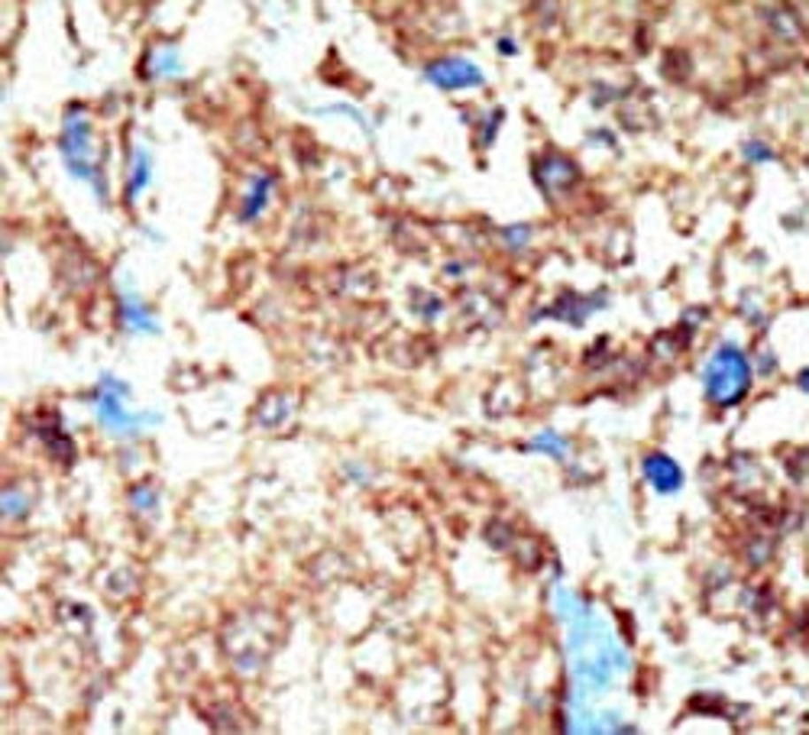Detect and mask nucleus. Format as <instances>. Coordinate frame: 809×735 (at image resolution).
I'll list each match as a JSON object with an SVG mask.
<instances>
[{"label":"nucleus","instance_id":"f257e3e1","mask_svg":"<svg viewBox=\"0 0 809 735\" xmlns=\"http://www.w3.org/2000/svg\"><path fill=\"white\" fill-rule=\"evenodd\" d=\"M703 389L713 406H738L751 389V363L735 344H722L703 369Z\"/></svg>","mask_w":809,"mask_h":735},{"label":"nucleus","instance_id":"f03ea898","mask_svg":"<svg viewBox=\"0 0 809 735\" xmlns=\"http://www.w3.org/2000/svg\"><path fill=\"white\" fill-rule=\"evenodd\" d=\"M62 152H65V166L72 175L78 179L95 182L97 191H101V179H97V162H95V136H91V127L81 113H68L65 130H62V140H58Z\"/></svg>","mask_w":809,"mask_h":735},{"label":"nucleus","instance_id":"7ed1b4c3","mask_svg":"<svg viewBox=\"0 0 809 735\" xmlns=\"http://www.w3.org/2000/svg\"><path fill=\"white\" fill-rule=\"evenodd\" d=\"M428 81L443 91H463V88H480L486 81L480 66H473L470 58H460V56H447V58H437L431 66L424 68Z\"/></svg>","mask_w":809,"mask_h":735},{"label":"nucleus","instance_id":"20e7f679","mask_svg":"<svg viewBox=\"0 0 809 735\" xmlns=\"http://www.w3.org/2000/svg\"><path fill=\"white\" fill-rule=\"evenodd\" d=\"M95 406H97V418H101V424L107 428V431L113 434H133L136 428H140V418L130 415L127 408H123V386L117 383V379H104L101 392L95 396Z\"/></svg>","mask_w":809,"mask_h":735},{"label":"nucleus","instance_id":"39448f33","mask_svg":"<svg viewBox=\"0 0 809 735\" xmlns=\"http://www.w3.org/2000/svg\"><path fill=\"white\" fill-rule=\"evenodd\" d=\"M641 470H644V480L660 496H670V492H677L683 486V470H680V463L674 457H667V453H648L644 463H641Z\"/></svg>","mask_w":809,"mask_h":735},{"label":"nucleus","instance_id":"423d86ee","mask_svg":"<svg viewBox=\"0 0 809 735\" xmlns=\"http://www.w3.org/2000/svg\"><path fill=\"white\" fill-rule=\"evenodd\" d=\"M544 172L547 179H541V185H547V189H566L576 179V166L564 156H547V159L537 162V175H544Z\"/></svg>","mask_w":809,"mask_h":735},{"label":"nucleus","instance_id":"0eeeda50","mask_svg":"<svg viewBox=\"0 0 809 735\" xmlns=\"http://www.w3.org/2000/svg\"><path fill=\"white\" fill-rule=\"evenodd\" d=\"M123 324L130 330H146V334H156V330H159L156 318H152L133 295H123Z\"/></svg>","mask_w":809,"mask_h":735},{"label":"nucleus","instance_id":"6e6552de","mask_svg":"<svg viewBox=\"0 0 809 735\" xmlns=\"http://www.w3.org/2000/svg\"><path fill=\"white\" fill-rule=\"evenodd\" d=\"M269 189H273V179H266V175H259V179L250 185V195H246V201H243V220H253V217L266 208Z\"/></svg>","mask_w":809,"mask_h":735},{"label":"nucleus","instance_id":"1a4fd4ad","mask_svg":"<svg viewBox=\"0 0 809 735\" xmlns=\"http://www.w3.org/2000/svg\"><path fill=\"white\" fill-rule=\"evenodd\" d=\"M150 175H152V166H150V156L146 152H136V162H133V175H130V185H127V198L136 201L140 191L150 185Z\"/></svg>","mask_w":809,"mask_h":735},{"label":"nucleus","instance_id":"9d476101","mask_svg":"<svg viewBox=\"0 0 809 735\" xmlns=\"http://www.w3.org/2000/svg\"><path fill=\"white\" fill-rule=\"evenodd\" d=\"M531 451L554 453L557 460H564V457H566V441H564V437H560V434H554V431H544V434H537L535 441H531Z\"/></svg>","mask_w":809,"mask_h":735},{"label":"nucleus","instance_id":"9b49d317","mask_svg":"<svg viewBox=\"0 0 809 735\" xmlns=\"http://www.w3.org/2000/svg\"><path fill=\"white\" fill-rule=\"evenodd\" d=\"M744 156H748V159H771L774 152L767 150V146H761V143H748V146H744Z\"/></svg>","mask_w":809,"mask_h":735}]
</instances>
